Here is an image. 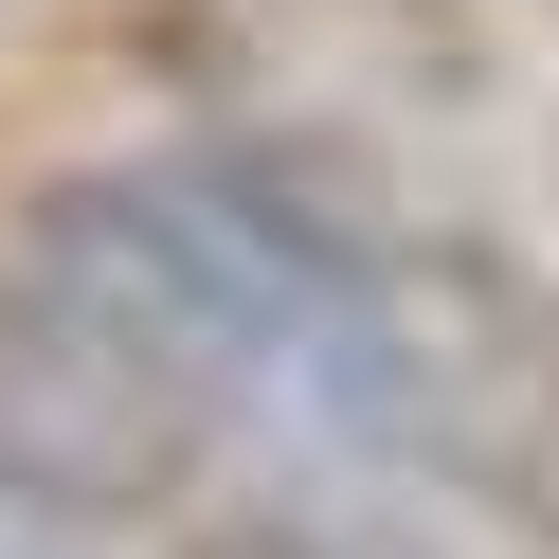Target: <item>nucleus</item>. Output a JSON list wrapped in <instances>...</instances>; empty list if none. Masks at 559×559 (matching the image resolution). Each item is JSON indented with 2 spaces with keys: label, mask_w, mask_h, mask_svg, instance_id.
<instances>
[{
  "label": "nucleus",
  "mask_w": 559,
  "mask_h": 559,
  "mask_svg": "<svg viewBox=\"0 0 559 559\" xmlns=\"http://www.w3.org/2000/svg\"><path fill=\"white\" fill-rule=\"evenodd\" d=\"M361 235L253 163H91L0 235V523H145L253 415L325 433Z\"/></svg>",
  "instance_id": "1"
},
{
  "label": "nucleus",
  "mask_w": 559,
  "mask_h": 559,
  "mask_svg": "<svg viewBox=\"0 0 559 559\" xmlns=\"http://www.w3.org/2000/svg\"><path fill=\"white\" fill-rule=\"evenodd\" d=\"M325 433L451 487V506H487V523H523V542H559V271L361 253Z\"/></svg>",
  "instance_id": "2"
},
{
  "label": "nucleus",
  "mask_w": 559,
  "mask_h": 559,
  "mask_svg": "<svg viewBox=\"0 0 559 559\" xmlns=\"http://www.w3.org/2000/svg\"><path fill=\"white\" fill-rule=\"evenodd\" d=\"M199 559H343V542H307V523H235V542H199Z\"/></svg>",
  "instance_id": "3"
},
{
  "label": "nucleus",
  "mask_w": 559,
  "mask_h": 559,
  "mask_svg": "<svg viewBox=\"0 0 559 559\" xmlns=\"http://www.w3.org/2000/svg\"><path fill=\"white\" fill-rule=\"evenodd\" d=\"M0 559H19V523H0Z\"/></svg>",
  "instance_id": "4"
}]
</instances>
